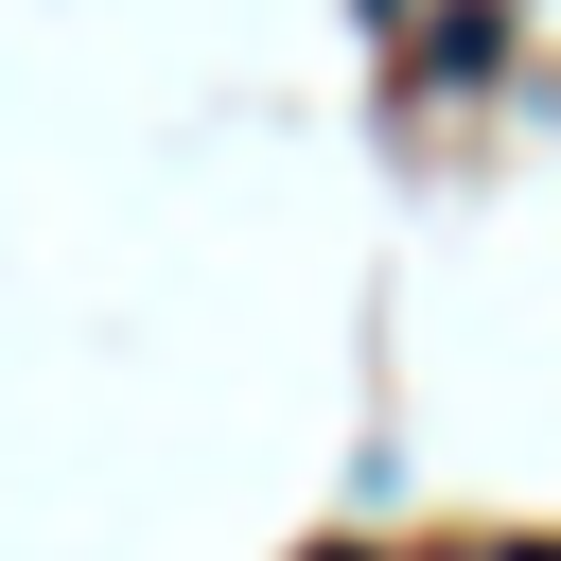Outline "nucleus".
Listing matches in <instances>:
<instances>
[]
</instances>
